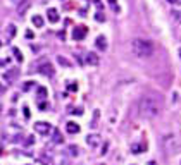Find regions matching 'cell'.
I'll return each mask as SVG.
<instances>
[{"label": "cell", "mask_w": 181, "mask_h": 165, "mask_svg": "<svg viewBox=\"0 0 181 165\" xmlns=\"http://www.w3.org/2000/svg\"><path fill=\"white\" fill-rule=\"evenodd\" d=\"M95 45H97V48L98 50H107V40H105V36H98L97 38V41H95Z\"/></svg>", "instance_id": "8"}, {"label": "cell", "mask_w": 181, "mask_h": 165, "mask_svg": "<svg viewBox=\"0 0 181 165\" xmlns=\"http://www.w3.org/2000/svg\"><path fill=\"white\" fill-rule=\"evenodd\" d=\"M86 62L90 64V66H98V57H97L95 53H86Z\"/></svg>", "instance_id": "10"}, {"label": "cell", "mask_w": 181, "mask_h": 165, "mask_svg": "<svg viewBox=\"0 0 181 165\" xmlns=\"http://www.w3.org/2000/svg\"><path fill=\"white\" fill-rule=\"evenodd\" d=\"M47 17H48V21L52 22V24H55V22H59V12H57V9H48L47 11Z\"/></svg>", "instance_id": "5"}, {"label": "cell", "mask_w": 181, "mask_h": 165, "mask_svg": "<svg viewBox=\"0 0 181 165\" xmlns=\"http://www.w3.org/2000/svg\"><path fill=\"white\" fill-rule=\"evenodd\" d=\"M57 62L60 64V66H66V67H71V62L67 59H64L62 55H57Z\"/></svg>", "instance_id": "15"}, {"label": "cell", "mask_w": 181, "mask_h": 165, "mask_svg": "<svg viewBox=\"0 0 181 165\" xmlns=\"http://www.w3.org/2000/svg\"><path fill=\"white\" fill-rule=\"evenodd\" d=\"M14 34H16V26L14 24H11V26H9V30H7V36H14Z\"/></svg>", "instance_id": "19"}, {"label": "cell", "mask_w": 181, "mask_h": 165, "mask_svg": "<svg viewBox=\"0 0 181 165\" xmlns=\"http://www.w3.org/2000/svg\"><path fill=\"white\" fill-rule=\"evenodd\" d=\"M30 5H31L30 0H22L21 4L17 5V14H19V16H22L26 11H28V9H30Z\"/></svg>", "instance_id": "7"}, {"label": "cell", "mask_w": 181, "mask_h": 165, "mask_svg": "<svg viewBox=\"0 0 181 165\" xmlns=\"http://www.w3.org/2000/svg\"><path fill=\"white\" fill-rule=\"evenodd\" d=\"M167 2H169V4H174V2H178V0H167Z\"/></svg>", "instance_id": "25"}, {"label": "cell", "mask_w": 181, "mask_h": 165, "mask_svg": "<svg viewBox=\"0 0 181 165\" xmlns=\"http://www.w3.org/2000/svg\"><path fill=\"white\" fill-rule=\"evenodd\" d=\"M85 34H86V28H85V26H78V28H74V31H73V38H74V40H83Z\"/></svg>", "instance_id": "4"}, {"label": "cell", "mask_w": 181, "mask_h": 165, "mask_svg": "<svg viewBox=\"0 0 181 165\" xmlns=\"http://www.w3.org/2000/svg\"><path fill=\"white\" fill-rule=\"evenodd\" d=\"M54 143H62V136H60V132L57 131H54Z\"/></svg>", "instance_id": "17"}, {"label": "cell", "mask_w": 181, "mask_h": 165, "mask_svg": "<svg viewBox=\"0 0 181 165\" xmlns=\"http://www.w3.org/2000/svg\"><path fill=\"white\" fill-rule=\"evenodd\" d=\"M31 21H33V24L36 26V28H41V26H43V17H41V16H33Z\"/></svg>", "instance_id": "14"}, {"label": "cell", "mask_w": 181, "mask_h": 165, "mask_svg": "<svg viewBox=\"0 0 181 165\" xmlns=\"http://www.w3.org/2000/svg\"><path fill=\"white\" fill-rule=\"evenodd\" d=\"M0 153H2V146H0Z\"/></svg>", "instance_id": "27"}, {"label": "cell", "mask_w": 181, "mask_h": 165, "mask_svg": "<svg viewBox=\"0 0 181 165\" xmlns=\"http://www.w3.org/2000/svg\"><path fill=\"white\" fill-rule=\"evenodd\" d=\"M162 110V103L157 96H152V95H145L140 98L138 102V112H140L141 117L145 119H154L160 114Z\"/></svg>", "instance_id": "1"}, {"label": "cell", "mask_w": 181, "mask_h": 165, "mask_svg": "<svg viewBox=\"0 0 181 165\" xmlns=\"http://www.w3.org/2000/svg\"><path fill=\"white\" fill-rule=\"evenodd\" d=\"M40 72L45 74V76H54V71H52V66H48V64H45V66L40 67Z\"/></svg>", "instance_id": "11"}, {"label": "cell", "mask_w": 181, "mask_h": 165, "mask_svg": "<svg viewBox=\"0 0 181 165\" xmlns=\"http://www.w3.org/2000/svg\"><path fill=\"white\" fill-rule=\"evenodd\" d=\"M31 143H33V138H31V136H30V138L26 140V144H31Z\"/></svg>", "instance_id": "24"}, {"label": "cell", "mask_w": 181, "mask_h": 165, "mask_svg": "<svg viewBox=\"0 0 181 165\" xmlns=\"http://www.w3.org/2000/svg\"><path fill=\"white\" fill-rule=\"evenodd\" d=\"M35 131H36L38 134H48V132H50V124H48V122H36V124H35Z\"/></svg>", "instance_id": "3"}, {"label": "cell", "mask_w": 181, "mask_h": 165, "mask_svg": "<svg viewBox=\"0 0 181 165\" xmlns=\"http://www.w3.org/2000/svg\"><path fill=\"white\" fill-rule=\"evenodd\" d=\"M16 76H17V69H12L11 72H5V74H4V77L9 81V83H11V81H14Z\"/></svg>", "instance_id": "12"}, {"label": "cell", "mask_w": 181, "mask_h": 165, "mask_svg": "<svg viewBox=\"0 0 181 165\" xmlns=\"http://www.w3.org/2000/svg\"><path fill=\"white\" fill-rule=\"evenodd\" d=\"M40 162H43L45 165H52V160H47V158H43V157L40 158Z\"/></svg>", "instance_id": "23"}, {"label": "cell", "mask_w": 181, "mask_h": 165, "mask_svg": "<svg viewBox=\"0 0 181 165\" xmlns=\"http://www.w3.org/2000/svg\"><path fill=\"white\" fill-rule=\"evenodd\" d=\"M67 151H69L71 157H78V155H79V148H78L76 144H71V146L67 148Z\"/></svg>", "instance_id": "13"}, {"label": "cell", "mask_w": 181, "mask_h": 165, "mask_svg": "<svg viewBox=\"0 0 181 165\" xmlns=\"http://www.w3.org/2000/svg\"><path fill=\"white\" fill-rule=\"evenodd\" d=\"M133 153H141V150H143V146H140V144H133Z\"/></svg>", "instance_id": "21"}, {"label": "cell", "mask_w": 181, "mask_h": 165, "mask_svg": "<svg viewBox=\"0 0 181 165\" xmlns=\"http://www.w3.org/2000/svg\"><path fill=\"white\" fill-rule=\"evenodd\" d=\"M109 5L114 12H119V5H117V0H109Z\"/></svg>", "instance_id": "18"}, {"label": "cell", "mask_w": 181, "mask_h": 165, "mask_svg": "<svg viewBox=\"0 0 181 165\" xmlns=\"http://www.w3.org/2000/svg\"><path fill=\"white\" fill-rule=\"evenodd\" d=\"M131 52L140 59H147V57L154 55V45H152V41L143 40V38H135L131 41Z\"/></svg>", "instance_id": "2"}, {"label": "cell", "mask_w": 181, "mask_h": 165, "mask_svg": "<svg viewBox=\"0 0 181 165\" xmlns=\"http://www.w3.org/2000/svg\"><path fill=\"white\" fill-rule=\"evenodd\" d=\"M47 88H43V86H40V88L36 89V95H38V98H45L47 96Z\"/></svg>", "instance_id": "16"}, {"label": "cell", "mask_w": 181, "mask_h": 165, "mask_svg": "<svg viewBox=\"0 0 181 165\" xmlns=\"http://www.w3.org/2000/svg\"><path fill=\"white\" fill-rule=\"evenodd\" d=\"M95 19H97V21H98V22H103V21H105V17H103V14H102V12H97Z\"/></svg>", "instance_id": "22"}, {"label": "cell", "mask_w": 181, "mask_h": 165, "mask_svg": "<svg viewBox=\"0 0 181 165\" xmlns=\"http://www.w3.org/2000/svg\"><path fill=\"white\" fill-rule=\"evenodd\" d=\"M2 91H4V86H0V93H2Z\"/></svg>", "instance_id": "26"}, {"label": "cell", "mask_w": 181, "mask_h": 165, "mask_svg": "<svg viewBox=\"0 0 181 165\" xmlns=\"http://www.w3.org/2000/svg\"><path fill=\"white\" fill-rule=\"evenodd\" d=\"M12 52H14V55H16V59H17V60H19V62H21V60H22V55H21V52H19V48H14V50H12Z\"/></svg>", "instance_id": "20"}, {"label": "cell", "mask_w": 181, "mask_h": 165, "mask_svg": "<svg viewBox=\"0 0 181 165\" xmlns=\"http://www.w3.org/2000/svg\"><path fill=\"white\" fill-rule=\"evenodd\" d=\"M86 143H88V146L97 148L100 144V136L98 134H90L88 138H86Z\"/></svg>", "instance_id": "6"}, {"label": "cell", "mask_w": 181, "mask_h": 165, "mask_svg": "<svg viewBox=\"0 0 181 165\" xmlns=\"http://www.w3.org/2000/svg\"><path fill=\"white\" fill-rule=\"evenodd\" d=\"M66 131L69 132V134H76V132H79V126L74 124V122H67V124H66Z\"/></svg>", "instance_id": "9"}]
</instances>
